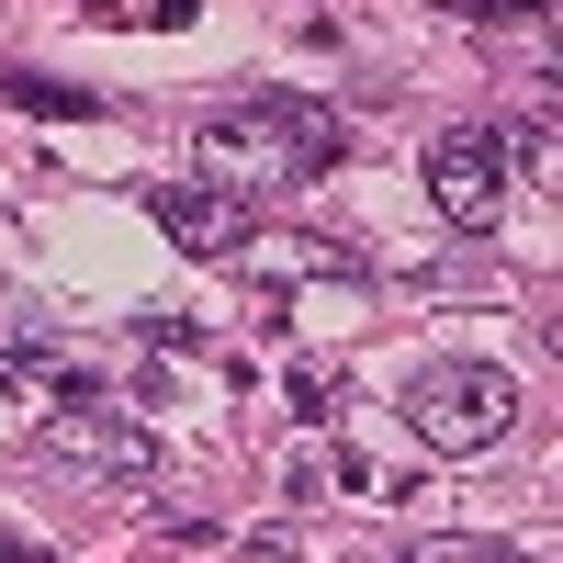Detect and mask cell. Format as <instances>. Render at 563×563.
Here are the masks:
<instances>
[{
  "mask_svg": "<svg viewBox=\"0 0 563 563\" xmlns=\"http://www.w3.org/2000/svg\"><path fill=\"white\" fill-rule=\"evenodd\" d=\"M192 158H203V192H305V180L339 169V113L305 102V90H260V102L238 113H214L192 135Z\"/></svg>",
  "mask_w": 563,
  "mask_h": 563,
  "instance_id": "1",
  "label": "cell"
},
{
  "mask_svg": "<svg viewBox=\"0 0 563 563\" xmlns=\"http://www.w3.org/2000/svg\"><path fill=\"white\" fill-rule=\"evenodd\" d=\"M406 429L429 451H496L519 429V372H496V361H417L406 372Z\"/></svg>",
  "mask_w": 563,
  "mask_h": 563,
  "instance_id": "2",
  "label": "cell"
},
{
  "mask_svg": "<svg viewBox=\"0 0 563 563\" xmlns=\"http://www.w3.org/2000/svg\"><path fill=\"white\" fill-rule=\"evenodd\" d=\"M429 203H440V225H462V238H485V225L519 203V169H507V135L496 124L429 135Z\"/></svg>",
  "mask_w": 563,
  "mask_h": 563,
  "instance_id": "3",
  "label": "cell"
},
{
  "mask_svg": "<svg viewBox=\"0 0 563 563\" xmlns=\"http://www.w3.org/2000/svg\"><path fill=\"white\" fill-rule=\"evenodd\" d=\"M45 462H57V474H102V485H147V474H158V440L135 429V417L57 406V429H45Z\"/></svg>",
  "mask_w": 563,
  "mask_h": 563,
  "instance_id": "4",
  "label": "cell"
},
{
  "mask_svg": "<svg viewBox=\"0 0 563 563\" xmlns=\"http://www.w3.org/2000/svg\"><path fill=\"white\" fill-rule=\"evenodd\" d=\"M147 214H158V238H169V249H192V260H238V249H249V203L203 192V180H158Z\"/></svg>",
  "mask_w": 563,
  "mask_h": 563,
  "instance_id": "5",
  "label": "cell"
},
{
  "mask_svg": "<svg viewBox=\"0 0 563 563\" xmlns=\"http://www.w3.org/2000/svg\"><path fill=\"white\" fill-rule=\"evenodd\" d=\"M249 249H260V238H249ZM260 260H271V271H294V282H305V271H316V282H350V271H361L350 249H327V238H294V249H260Z\"/></svg>",
  "mask_w": 563,
  "mask_h": 563,
  "instance_id": "6",
  "label": "cell"
},
{
  "mask_svg": "<svg viewBox=\"0 0 563 563\" xmlns=\"http://www.w3.org/2000/svg\"><path fill=\"white\" fill-rule=\"evenodd\" d=\"M0 90H12L23 113H45V124H79V113H90V90H57V79H23V68L0 79Z\"/></svg>",
  "mask_w": 563,
  "mask_h": 563,
  "instance_id": "7",
  "label": "cell"
},
{
  "mask_svg": "<svg viewBox=\"0 0 563 563\" xmlns=\"http://www.w3.org/2000/svg\"><path fill=\"white\" fill-rule=\"evenodd\" d=\"M440 12H462V23H519V12H552V0H440Z\"/></svg>",
  "mask_w": 563,
  "mask_h": 563,
  "instance_id": "8",
  "label": "cell"
},
{
  "mask_svg": "<svg viewBox=\"0 0 563 563\" xmlns=\"http://www.w3.org/2000/svg\"><path fill=\"white\" fill-rule=\"evenodd\" d=\"M0 563H45V541H23V530H0Z\"/></svg>",
  "mask_w": 563,
  "mask_h": 563,
  "instance_id": "9",
  "label": "cell"
}]
</instances>
